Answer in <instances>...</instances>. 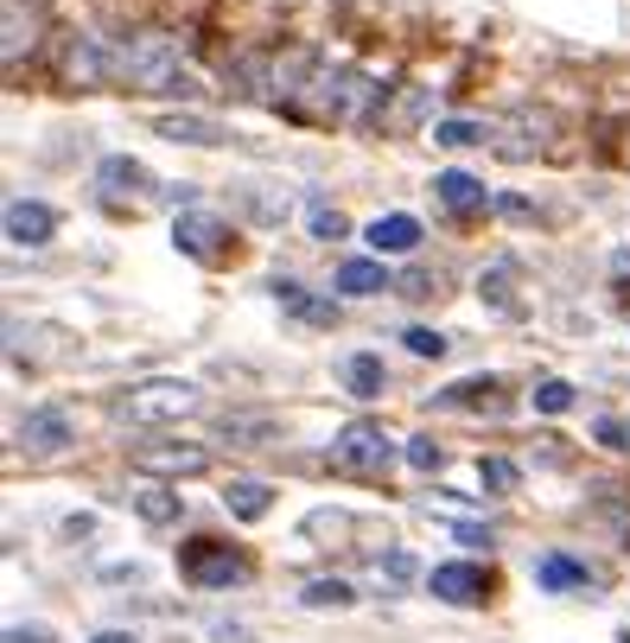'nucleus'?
I'll return each instance as SVG.
<instances>
[{
    "instance_id": "nucleus-16",
    "label": "nucleus",
    "mask_w": 630,
    "mask_h": 643,
    "mask_svg": "<svg viewBox=\"0 0 630 643\" xmlns=\"http://www.w3.org/2000/svg\"><path fill=\"white\" fill-rule=\"evenodd\" d=\"M153 134H166L178 147H224V128L210 122V115H192V108H173V115H159Z\"/></svg>"
},
{
    "instance_id": "nucleus-17",
    "label": "nucleus",
    "mask_w": 630,
    "mask_h": 643,
    "mask_svg": "<svg viewBox=\"0 0 630 643\" xmlns=\"http://www.w3.org/2000/svg\"><path fill=\"white\" fill-rule=\"evenodd\" d=\"M433 198H440V205L446 210H458V217H478L484 205H490V191H484V179H472V173H440V179H433Z\"/></svg>"
},
{
    "instance_id": "nucleus-24",
    "label": "nucleus",
    "mask_w": 630,
    "mask_h": 643,
    "mask_svg": "<svg viewBox=\"0 0 630 643\" xmlns=\"http://www.w3.org/2000/svg\"><path fill=\"white\" fill-rule=\"evenodd\" d=\"M39 13H32V7H20V0H7V39H0V58H7V64H20L25 52H32V39H39Z\"/></svg>"
},
{
    "instance_id": "nucleus-37",
    "label": "nucleus",
    "mask_w": 630,
    "mask_h": 643,
    "mask_svg": "<svg viewBox=\"0 0 630 643\" xmlns=\"http://www.w3.org/2000/svg\"><path fill=\"white\" fill-rule=\"evenodd\" d=\"M395 293H402V300H427V293H440V274H427V268H407L402 281H395Z\"/></svg>"
},
{
    "instance_id": "nucleus-23",
    "label": "nucleus",
    "mask_w": 630,
    "mask_h": 643,
    "mask_svg": "<svg viewBox=\"0 0 630 643\" xmlns=\"http://www.w3.org/2000/svg\"><path fill=\"white\" fill-rule=\"evenodd\" d=\"M268 504H275V490L255 485V478H236V485L224 490V510L236 516V522H261V516H268Z\"/></svg>"
},
{
    "instance_id": "nucleus-4",
    "label": "nucleus",
    "mask_w": 630,
    "mask_h": 643,
    "mask_svg": "<svg viewBox=\"0 0 630 643\" xmlns=\"http://www.w3.org/2000/svg\"><path fill=\"white\" fill-rule=\"evenodd\" d=\"M178 573L204 592H224V587H236V580H249V554H236V548L217 541V536H192L178 548Z\"/></svg>"
},
{
    "instance_id": "nucleus-18",
    "label": "nucleus",
    "mask_w": 630,
    "mask_h": 643,
    "mask_svg": "<svg viewBox=\"0 0 630 643\" xmlns=\"http://www.w3.org/2000/svg\"><path fill=\"white\" fill-rule=\"evenodd\" d=\"M64 77H71L76 90H102V83H109V45H96V39H71Z\"/></svg>"
},
{
    "instance_id": "nucleus-26",
    "label": "nucleus",
    "mask_w": 630,
    "mask_h": 643,
    "mask_svg": "<svg viewBox=\"0 0 630 643\" xmlns=\"http://www.w3.org/2000/svg\"><path fill=\"white\" fill-rule=\"evenodd\" d=\"M382 287H395L389 274H382V256L376 261H344V268H338V293H351V300H370V293H382Z\"/></svg>"
},
{
    "instance_id": "nucleus-15",
    "label": "nucleus",
    "mask_w": 630,
    "mask_h": 643,
    "mask_svg": "<svg viewBox=\"0 0 630 643\" xmlns=\"http://www.w3.org/2000/svg\"><path fill=\"white\" fill-rule=\"evenodd\" d=\"M96 191L109 198V205H122V198H147V166L134 154H109L96 166Z\"/></svg>"
},
{
    "instance_id": "nucleus-28",
    "label": "nucleus",
    "mask_w": 630,
    "mask_h": 643,
    "mask_svg": "<svg viewBox=\"0 0 630 643\" xmlns=\"http://www.w3.org/2000/svg\"><path fill=\"white\" fill-rule=\"evenodd\" d=\"M357 592L344 587V580H306V592H300V605H312V612H344V605H351Z\"/></svg>"
},
{
    "instance_id": "nucleus-31",
    "label": "nucleus",
    "mask_w": 630,
    "mask_h": 643,
    "mask_svg": "<svg viewBox=\"0 0 630 643\" xmlns=\"http://www.w3.org/2000/svg\"><path fill=\"white\" fill-rule=\"evenodd\" d=\"M535 408H541V414H567V408H574V383H560V376L535 383Z\"/></svg>"
},
{
    "instance_id": "nucleus-2",
    "label": "nucleus",
    "mask_w": 630,
    "mask_h": 643,
    "mask_svg": "<svg viewBox=\"0 0 630 643\" xmlns=\"http://www.w3.org/2000/svg\"><path fill=\"white\" fill-rule=\"evenodd\" d=\"M382 83L363 77V71H326L319 64V77H312V90H306L300 115H319V122H331V128H382Z\"/></svg>"
},
{
    "instance_id": "nucleus-19",
    "label": "nucleus",
    "mask_w": 630,
    "mask_h": 643,
    "mask_svg": "<svg viewBox=\"0 0 630 643\" xmlns=\"http://www.w3.org/2000/svg\"><path fill=\"white\" fill-rule=\"evenodd\" d=\"M363 242H370L376 256H407V249L421 242V224H414L407 210H389V217H376V224L363 230Z\"/></svg>"
},
{
    "instance_id": "nucleus-34",
    "label": "nucleus",
    "mask_w": 630,
    "mask_h": 643,
    "mask_svg": "<svg viewBox=\"0 0 630 643\" xmlns=\"http://www.w3.org/2000/svg\"><path fill=\"white\" fill-rule=\"evenodd\" d=\"M516 478H523L516 459H478V485L484 490H516Z\"/></svg>"
},
{
    "instance_id": "nucleus-39",
    "label": "nucleus",
    "mask_w": 630,
    "mask_h": 643,
    "mask_svg": "<svg viewBox=\"0 0 630 643\" xmlns=\"http://www.w3.org/2000/svg\"><path fill=\"white\" fill-rule=\"evenodd\" d=\"M382 573H389V580H407V573H414V561H407V554H389V561H376Z\"/></svg>"
},
{
    "instance_id": "nucleus-7",
    "label": "nucleus",
    "mask_w": 630,
    "mask_h": 643,
    "mask_svg": "<svg viewBox=\"0 0 630 643\" xmlns=\"http://www.w3.org/2000/svg\"><path fill=\"white\" fill-rule=\"evenodd\" d=\"M548 128H555V122H548L541 108H516V115H504V122L490 128V147H497V159H516V166H523V159H535L548 147Z\"/></svg>"
},
{
    "instance_id": "nucleus-1",
    "label": "nucleus",
    "mask_w": 630,
    "mask_h": 643,
    "mask_svg": "<svg viewBox=\"0 0 630 643\" xmlns=\"http://www.w3.org/2000/svg\"><path fill=\"white\" fill-rule=\"evenodd\" d=\"M109 83H122V90H178V96H192V77H185V58H178V39L166 32H127L109 45Z\"/></svg>"
},
{
    "instance_id": "nucleus-9",
    "label": "nucleus",
    "mask_w": 630,
    "mask_h": 643,
    "mask_svg": "<svg viewBox=\"0 0 630 643\" xmlns=\"http://www.w3.org/2000/svg\"><path fill=\"white\" fill-rule=\"evenodd\" d=\"M224 90L229 103H268L275 96V52L261 45V52H242V58H229L224 64Z\"/></svg>"
},
{
    "instance_id": "nucleus-6",
    "label": "nucleus",
    "mask_w": 630,
    "mask_h": 643,
    "mask_svg": "<svg viewBox=\"0 0 630 643\" xmlns=\"http://www.w3.org/2000/svg\"><path fill=\"white\" fill-rule=\"evenodd\" d=\"M173 249L192 261H224L236 249V230H229L224 217H210V210H178L173 217Z\"/></svg>"
},
{
    "instance_id": "nucleus-43",
    "label": "nucleus",
    "mask_w": 630,
    "mask_h": 643,
    "mask_svg": "<svg viewBox=\"0 0 630 643\" xmlns=\"http://www.w3.org/2000/svg\"><path fill=\"white\" fill-rule=\"evenodd\" d=\"M96 643H134V637H122V631H102V637Z\"/></svg>"
},
{
    "instance_id": "nucleus-30",
    "label": "nucleus",
    "mask_w": 630,
    "mask_h": 643,
    "mask_svg": "<svg viewBox=\"0 0 630 643\" xmlns=\"http://www.w3.org/2000/svg\"><path fill=\"white\" fill-rule=\"evenodd\" d=\"M134 510H141V522H178V510H185V504H178V490H141V497H134Z\"/></svg>"
},
{
    "instance_id": "nucleus-14",
    "label": "nucleus",
    "mask_w": 630,
    "mask_h": 643,
    "mask_svg": "<svg viewBox=\"0 0 630 643\" xmlns=\"http://www.w3.org/2000/svg\"><path fill=\"white\" fill-rule=\"evenodd\" d=\"M433 115L427 83H395V96L382 103V134H421V122Z\"/></svg>"
},
{
    "instance_id": "nucleus-22",
    "label": "nucleus",
    "mask_w": 630,
    "mask_h": 643,
    "mask_svg": "<svg viewBox=\"0 0 630 643\" xmlns=\"http://www.w3.org/2000/svg\"><path fill=\"white\" fill-rule=\"evenodd\" d=\"M275 300L293 312V319H306V325H338V307H331V300H312L300 281H275Z\"/></svg>"
},
{
    "instance_id": "nucleus-21",
    "label": "nucleus",
    "mask_w": 630,
    "mask_h": 643,
    "mask_svg": "<svg viewBox=\"0 0 630 643\" xmlns=\"http://www.w3.org/2000/svg\"><path fill=\"white\" fill-rule=\"evenodd\" d=\"M382 383H389V370H382L376 351H351V357H344V388H351L357 402H376Z\"/></svg>"
},
{
    "instance_id": "nucleus-36",
    "label": "nucleus",
    "mask_w": 630,
    "mask_h": 643,
    "mask_svg": "<svg viewBox=\"0 0 630 643\" xmlns=\"http://www.w3.org/2000/svg\"><path fill=\"white\" fill-rule=\"evenodd\" d=\"M407 351L414 357H446V332H433V325H407Z\"/></svg>"
},
{
    "instance_id": "nucleus-29",
    "label": "nucleus",
    "mask_w": 630,
    "mask_h": 643,
    "mask_svg": "<svg viewBox=\"0 0 630 643\" xmlns=\"http://www.w3.org/2000/svg\"><path fill=\"white\" fill-rule=\"evenodd\" d=\"M261 434H275L268 414H224V439H229V446H261Z\"/></svg>"
},
{
    "instance_id": "nucleus-5",
    "label": "nucleus",
    "mask_w": 630,
    "mask_h": 643,
    "mask_svg": "<svg viewBox=\"0 0 630 643\" xmlns=\"http://www.w3.org/2000/svg\"><path fill=\"white\" fill-rule=\"evenodd\" d=\"M389 459H395V439L382 434L376 421H351L344 434L331 439V465L351 471V478H382Z\"/></svg>"
},
{
    "instance_id": "nucleus-25",
    "label": "nucleus",
    "mask_w": 630,
    "mask_h": 643,
    "mask_svg": "<svg viewBox=\"0 0 630 643\" xmlns=\"http://www.w3.org/2000/svg\"><path fill=\"white\" fill-rule=\"evenodd\" d=\"M478 293L484 300H490V307L497 312H523V300H516V261H490V268H484L478 274Z\"/></svg>"
},
{
    "instance_id": "nucleus-12",
    "label": "nucleus",
    "mask_w": 630,
    "mask_h": 643,
    "mask_svg": "<svg viewBox=\"0 0 630 643\" xmlns=\"http://www.w3.org/2000/svg\"><path fill=\"white\" fill-rule=\"evenodd\" d=\"M51 236H58V210L39 205V198H13L7 205V242L13 249H45Z\"/></svg>"
},
{
    "instance_id": "nucleus-3",
    "label": "nucleus",
    "mask_w": 630,
    "mask_h": 643,
    "mask_svg": "<svg viewBox=\"0 0 630 643\" xmlns=\"http://www.w3.org/2000/svg\"><path fill=\"white\" fill-rule=\"evenodd\" d=\"M204 408V388L185 383V376H147V383H127L109 414L127 421V427H178V421H192Z\"/></svg>"
},
{
    "instance_id": "nucleus-35",
    "label": "nucleus",
    "mask_w": 630,
    "mask_h": 643,
    "mask_svg": "<svg viewBox=\"0 0 630 643\" xmlns=\"http://www.w3.org/2000/svg\"><path fill=\"white\" fill-rule=\"evenodd\" d=\"M312 236H319V242H344V236H351V224H344V210L312 205Z\"/></svg>"
},
{
    "instance_id": "nucleus-27",
    "label": "nucleus",
    "mask_w": 630,
    "mask_h": 643,
    "mask_svg": "<svg viewBox=\"0 0 630 643\" xmlns=\"http://www.w3.org/2000/svg\"><path fill=\"white\" fill-rule=\"evenodd\" d=\"M433 141H440V147H453V154H465V147H484V141H490V128H484V122H465V115H453V122H440V128H433Z\"/></svg>"
},
{
    "instance_id": "nucleus-40",
    "label": "nucleus",
    "mask_w": 630,
    "mask_h": 643,
    "mask_svg": "<svg viewBox=\"0 0 630 643\" xmlns=\"http://www.w3.org/2000/svg\"><path fill=\"white\" fill-rule=\"evenodd\" d=\"M458 541H465V548H490V529H472V522H465V529H458Z\"/></svg>"
},
{
    "instance_id": "nucleus-10",
    "label": "nucleus",
    "mask_w": 630,
    "mask_h": 643,
    "mask_svg": "<svg viewBox=\"0 0 630 643\" xmlns=\"http://www.w3.org/2000/svg\"><path fill=\"white\" fill-rule=\"evenodd\" d=\"M433 408H465V414H509L516 408V395H509L504 376H465V383L440 388L433 395Z\"/></svg>"
},
{
    "instance_id": "nucleus-13",
    "label": "nucleus",
    "mask_w": 630,
    "mask_h": 643,
    "mask_svg": "<svg viewBox=\"0 0 630 643\" xmlns=\"http://www.w3.org/2000/svg\"><path fill=\"white\" fill-rule=\"evenodd\" d=\"M433 599H446V605H484L490 599V580H484V567L472 561H446V567H433Z\"/></svg>"
},
{
    "instance_id": "nucleus-11",
    "label": "nucleus",
    "mask_w": 630,
    "mask_h": 643,
    "mask_svg": "<svg viewBox=\"0 0 630 643\" xmlns=\"http://www.w3.org/2000/svg\"><path fill=\"white\" fill-rule=\"evenodd\" d=\"M210 453L192 446V439H178V446H134V471H147V478H198Z\"/></svg>"
},
{
    "instance_id": "nucleus-38",
    "label": "nucleus",
    "mask_w": 630,
    "mask_h": 643,
    "mask_svg": "<svg viewBox=\"0 0 630 643\" xmlns=\"http://www.w3.org/2000/svg\"><path fill=\"white\" fill-rule=\"evenodd\" d=\"M497 210H504L509 224H529V217H535V205H529V198H497Z\"/></svg>"
},
{
    "instance_id": "nucleus-20",
    "label": "nucleus",
    "mask_w": 630,
    "mask_h": 643,
    "mask_svg": "<svg viewBox=\"0 0 630 643\" xmlns=\"http://www.w3.org/2000/svg\"><path fill=\"white\" fill-rule=\"evenodd\" d=\"M535 587L541 592H592V573H586V561H574V554H541V561H535Z\"/></svg>"
},
{
    "instance_id": "nucleus-42",
    "label": "nucleus",
    "mask_w": 630,
    "mask_h": 643,
    "mask_svg": "<svg viewBox=\"0 0 630 643\" xmlns=\"http://www.w3.org/2000/svg\"><path fill=\"white\" fill-rule=\"evenodd\" d=\"M611 274H618V281H630V249H624L618 261H611Z\"/></svg>"
},
{
    "instance_id": "nucleus-32",
    "label": "nucleus",
    "mask_w": 630,
    "mask_h": 643,
    "mask_svg": "<svg viewBox=\"0 0 630 643\" xmlns=\"http://www.w3.org/2000/svg\"><path fill=\"white\" fill-rule=\"evenodd\" d=\"M402 453H407V465H414V471H440V465H446V453H440V439H433V434H414Z\"/></svg>"
},
{
    "instance_id": "nucleus-41",
    "label": "nucleus",
    "mask_w": 630,
    "mask_h": 643,
    "mask_svg": "<svg viewBox=\"0 0 630 643\" xmlns=\"http://www.w3.org/2000/svg\"><path fill=\"white\" fill-rule=\"evenodd\" d=\"M7 643H45V631H39V624H32V631H20V624H13V631H7Z\"/></svg>"
},
{
    "instance_id": "nucleus-8",
    "label": "nucleus",
    "mask_w": 630,
    "mask_h": 643,
    "mask_svg": "<svg viewBox=\"0 0 630 643\" xmlns=\"http://www.w3.org/2000/svg\"><path fill=\"white\" fill-rule=\"evenodd\" d=\"M13 439H20V453H32V459H58V453L76 439V427H71L64 408H25Z\"/></svg>"
},
{
    "instance_id": "nucleus-33",
    "label": "nucleus",
    "mask_w": 630,
    "mask_h": 643,
    "mask_svg": "<svg viewBox=\"0 0 630 643\" xmlns=\"http://www.w3.org/2000/svg\"><path fill=\"white\" fill-rule=\"evenodd\" d=\"M592 439H599V446H611V453H624V459H630V421H618V414H599V421H592Z\"/></svg>"
}]
</instances>
